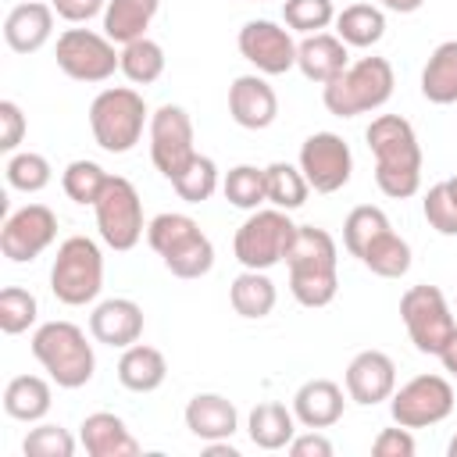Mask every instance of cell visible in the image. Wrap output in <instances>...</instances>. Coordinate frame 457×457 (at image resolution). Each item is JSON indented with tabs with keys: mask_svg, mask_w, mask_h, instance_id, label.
<instances>
[{
	"mask_svg": "<svg viewBox=\"0 0 457 457\" xmlns=\"http://www.w3.org/2000/svg\"><path fill=\"white\" fill-rule=\"evenodd\" d=\"M346 64H350L346 43L332 32H314V36H303V43H296V68L303 71V79L318 86L332 82Z\"/></svg>",
	"mask_w": 457,
	"mask_h": 457,
	"instance_id": "cell-24",
	"label": "cell"
},
{
	"mask_svg": "<svg viewBox=\"0 0 457 457\" xmlns=\"http://www.w3.org/2000/svg\"><path fill=\"white\" fill-rule=\"evenodd\" d=\"M54 57L57 68L75 82H107L114 71H121V54H114V43L93 29L61 32Z\"/></svg>",
	"mask_w": 457,
	"mask_h": 457,
	"instance_id": "cell-11",
	"label": "cell"
},
{
	"mask_svg": "<svg viewBox=\"0 0 457 457\" xmlns=\"http://www.w3.org/2000/svg\"><path fill=\"white\" fill-rule=\"evenodd\" d=\"M343 389L332 378H307L293 393V414L303 428H328L343 418Z\"/></svg>",
	"mask_w": 457,
	"mask_h": 457,
	"instance_id": "cell-23",
	"label": "cell"
},
{
	"mask_svg": "<svg viewBox=\"0 0 457 457\" xmlns=\"http://www.w3.org/2000/svg\"><path fill=\"white\" fill-rule=\"evenodd\" d=\"M264 182H268V204L278 207V211H296L307 204V193H311V182L303 179L300 164H286V161H275L264 168Z\"/></svg>",
	"mask_w": 457,
	"mask_h": 457,
	"instance_id": "cell-33",
	"label": "cell"
},
{
	"mask_svg": "<svg viewBox=\"0 0 457 457\" xmlns=\"http://www.w3.org/2000/svg\"><path fill=\"white\" fill-rule=\"evenodd\" d=\"M228 300H232V311H236L239 318L257 321V318H268V314L275 311L278 293H275V282H271L264 271L243 268V271L232 278V286H228Z\"/></svg>",
	"mask_w": 457,
	"mask_h": 457,
	"instance_id": "cell-29",
	"label": "cell"
},
{
	"mask_svg": "<svg viewBox=\"0 0 457 457\" xmlns=\"http://www.w3.org/2000/svg\"><path fill=\"white\" fill-rule=\"evenodd\" d=\"M161 0H107L104 7V36L111 43H132L143 39L154 14H157Z\"/></svg>",
	"mask_w": 457,
	"mask_h": 457,
	"instance_id": "cell-26",
	"label": "cell"
},
{
	"mask_svg": "<svg viewBox=\"0 0 457 457\" xmlns=\"http://www.w3.org/2000/svg\"><path fill=\"white\" fill-rule=\"evenodd\" d=\"M89 332H93L96 343L125 350V346L139 343V336H143V307L129 296H111V300L93 307Z\"/></svg>",
	"mask_w": 457,
	"mask_h": 457,
	"instance_id": "cell-18",
	"label": "cell"
},
{
	"mask_svg": "<svg viewBox=\"0 0 457 457\" xmlns=\"http://www.w3.org/2000/svg\"><path fill=\"white\" fill-rule=\"evenodd\" d=\"M121 75L132 86H150L164 75V50L154 39H132L121 46Z\"/></svg>",
	"mask_w": 457,
	"mask_h": 457,
	"instance_id": "cell-34",
	"label": "cell"
},
{
	"mask_svg": "<svg viewBox=\"0 0 457 457\" xmlns=\"http://www.w3.org/2000/svg\"><path fill=\"white\" fill-rule=\"evenodd\" d=\"M146 104L132 86H111L100 89L89 104V129L100 150L107 154H129L143 139L146 125Z\"/></svg>",
	"mask_w": 457,
	"mask_h": 457,
	"instance_id": "cell-6",
	"label": "cell"
},
{
	"mask_svg": "<svg viewBox=\"0 0 457 457\" xmlns=\"http://www.w3.org/2000/svg\"><path fill=\"white\" fill-rule=\"evenodd\" d=\"M439 361H443V368L457 378V332H453V339L443 346V353H439Z\"/></svg>",
	"mask_w": 457,
	"mask_h": 457,
	"instance_id": "cell-48",
	"label": "cell"
},
{
	"mask_svg": "<svg viewBox=\"0 0 457 457\" xmlns=\"http://www.w3.org/2000/svg\"><path fill=\"white\" fill-rule=\"evenodd\" d=\"M446 453H450V457H457V436L450 439V446H446Z\"/></svg>",
	"mask_w": 457,
	"mask_h": 457,
	"instance_id": "cell-50",
	"label": "cell"
},
{
	"mask_svg": "<svg viewBox=\"0 0 457 457\" xmlns=\"http://www.w3.org/2000/svg\"><path fill=\"white\" fill-rule=\"evenodd\" d=\"M453 411V386L443 375H414L389 396V414L403 428H428Z\"/></svg>",
	"mask_w": 457,
	"mask_h": 457,
	"instance_id": "cell-12",
	"label": "cell"
},
{
	"mask_svg": "<svg viewBox=\"0 0 457 457\" xmlns=\"http://www.w3.org/2000/svg\"><path fill=\"white\" fill-rule=\"evenodd\" d=\"M293 239H296V225L289 221V211L257 207V211H250V218L236 228L232 253H236V261H239L243 268L268 271V268H275V264L286 261Z\"/></svg>",
	"mask_w": 457,
	"mask_h": 457,
	"instance_id": "cell-8",
	"label": "cell"
},
{
	"mask_svg": "<svg viewBox=\"0 0 457 457\" xmlns=\"http://www.w3.org/2000/svg\"><path fill=\"white\" fill-rule=\"evenodd\" d=\"M54 7L43 0H25L18 7H11L7 21H4V39L14 54H36L46 46V39L54 36Z\"/></svg>",
	"mask_w": 457,
	"mask_h": 457,
	"instance_id": "cell-20",
	"label": "cell"
},
{
	"mask_svg": "<svg viewBox=\"0 0 457 457\" xmlns=\"http://www.w3.org/2000/svg\"><path fill=\"white\" fill-rule=\"evenodd\" d=\"M168 378V361L157 346H146V343H132L125 346L121 361H118V382L132 393H154L161 389Z\"/></svg>",
	"mask_w": 457,
	"mask_h": 457,
	"instance_id": "cell-25",
	"label": "cell"
},
{
	"mask_svg": "<svg viewBox=\"0 0 457 457\" xmlns=\"http://www.w3.org/2000/svg\"><path fill=\"white\" fill-rule=\"evenodd\" d=\"M357 261H361L368 271L382 275V278H400V275L411 271V243H407L403 236H396L393 225H389V228H382V232L357 253Z\"/></svg>",
	"mask_w": 457,
	"mask_h": 457,
	"instance_id": "cell-31",
	"label": "cell"
},
{
	"mask_svg": "<svg viewBox=\"0 0 457 457\" xmlns=\"http://www.w3.org/2000/svg\"><path fill=\"white\" fill-rule=\"evenodd\" d=\"M21 453L25 457H71L75 439L61 425H36V428H29V436L21 443Z\"/></svg>",
	"mask_w": 457,
	"mask_h": 457,
	"instance_id": "cell-42",
	"label": "cell"
},
{
	"mask_svg": "<svg viewBox=\"0 0 457 457\" xmlns=\"http://www.w3.org/2000/svg\"><path fill=\"white\" fill-rule=\"evenodd\" d=\"M186 428L204 439V443H214V439H232L236 428H239V414H236V403L221 393H196L189 403H186Z\"/></svg>",
	"mask_w": 457,
	"mask_h": 457,
	"instance_id": "cell-22",
	"label": "cell"
},
{
	"mask_svg": "<svg viewBox=\"0 0 457 457\" xmlns=\"http://www.w3.org/2000/svg\"><path fill=\"white\" fill-rule=\"evenodd\" d=\"M193 121L179 104H164L150 114V161L171 182L193 161Z\"/></svg>",
	"mask_w": 457,
	"mask_h": 457,
	"instance_id": "cell-13",
	"label": "cell"
},
{
	"mask_svg": "<svg viewBox=\"0 0 457 457\" xmlns=\"http://www.w3.org/2000/svg\"><path fill=\"white\" fill-rule=\"evenodd\" d=\"M382 228H389L386 211H382V207H371V204H361V207H353V211L346 214V221H343V243H346V250L357 257Z\"/></svg>",
	"mask_w": 457,
	"mask_h": 457,
	"instance_id": "cell-39",
	"label": "cell"
},
{
	"mask_svg": "<svg viewBox=\"0 0 457 457\" xmlns=\"http://www.w3.org/2000/svg\"><path fill=\"white\" fill-rule=\"evenodd\" d=\"M289 453L293 457H332V443L321 436V428H311L303 436H293Z\"/></svg>",
	"mask_w": 457,
	"mask_h": 457,
	"instance_id": "cell-47",
	"label": "cell"
},
{
	"mask_svg": "<svg viewBox=\"0 0 457 457\" xmlns=\"http://www.w3.org/2000/svg\"><path fill=\"white\" fill-rule=\"evenodd\" d=\"M79 443L89 457H136L139 443L129 432V425L111 411H93L79 425Z\"/></svg>",
	"mask_w": 457,
	"mask_h": 457,
	"instance_id": "cell-21",
	"label": "cell"
},
{
	"mask_svg": "<svg viewBox=\"0 0 457 457\" xmlns=\"http://www.w3.org/2000/svg\"><path fill=\"white\" fill-rule=\"evenodd\" d=\"M104 289V253L89 236H68L50 268V293L64 307H86Z\"/></svg>",
	"mask_w": 457,
	"mask_h": 457,
	"instance_id": "cell-7",
	"label": "cell"
},
{
	"mask_svg": "<svg viewBox=\"0 0 457 457\" xmlns=\"http://www.w3.org/2000/svg\"><path fill=\"white\" fill-rule=\"evenodd\" d=\"M421 96L428 104H457V39L439 43L421 68Z\"/></svg>",
	"mask_w": 457,
	"mask_h": 457,
	"instance_id": "cell-28",
	"label": "cell"
},
{
	"mask_svg": "<svg viewBox=\"0 0 457 457\" xmlns=\"http://www.w3.org/2000/svg\"><path fill=\"white\" fill-rule=\"evenodd\" d=\"M54 239H57V214L46 204H25L0 228V250L14 264L36 261Z\"/></svg>",
	"mask_w": 457,
	"mask_h": 457,
	"instance_id": "cell-15",
	"label": "cell"
},
{
	"mask_svg": "<svg viewBox=\"0 0 457 457\" xmlns=\"http://www.w3.org/2000/svg\"><path fill=\"white\" fill-rule=\"evenodd\" d=\"M239 54L261 71V75H286L289 68H296V43L289 36V29L268 21V18H253L239 29Z\"/></svg>",
	"mask_w": 457,
	"mask_h": 457,
	"instance_id": "cell-16",
	"label": "cell"
},
{
	"mask_svg": "<svg viewBox=\"0 0 457 457\" xmlns=\"http://www.w3.org/2000/svg\"><path fill=\"white\" fill-rule=\"evenodd\" d=\"M393 86H396V75L386 57H361V61L346 64L332 82H325L321 100H325L328 114L357 118V114L378 111L393 96Z\"/></svg>",
	"mask_w": 457,
	"mask_h": 457,
	"instance_id": "cell-5",
	"label": "cell"
},
{
	"mask_svg": "<svg viewBox=\"0 0 457 457\" xmlns=\"http://www.w3.org/2000/svg\"><path fill=\"white\" fill-rule=\"evenodd\" d=\"M107 171L96 164V161H71L68 168H64V175H61V186H64V193H68V200H75V204H96L100 200V193H104V186H107Z\"/></svg>",
	"mask_w": 457,
	"mask_h": 457,
	"instance_id": "cell-37",
	"label": "cell"
},
{
	"mask_svg": "<svg viewBox=\"0 0 457 457\" xmlns=\"http://www.w3.org/2000/svg\"><path fill=\"white\" fill-rule=\"evenodd\" d=\"M339 250L325 228L296 225V239L286 253L289 268V293L303 307H328L339 289Z\"/></svg>",
	"mask_w": 457,
	"mask_h": 457,
	"instance_id": "cell-2",
	"label": "cell"
},
{
	"mask_svg": "<svg viewBox=\"0 0 457 457\" xmlns=\"http://www.w3.org/2000/svg\"><path fill=\"white\" fill-rule=\"evenodd\" d=\"M171 186L186 204H204L218 189V164L211 157H204V154H193V161L171 179Z\"/></svg>",
	"mask_w": 457,
	"mask_h": 457,
	"instance_id": "cell-36",
	"label": "cell"
},
{
	"mask_svg": "<svg viewBox=\"0 0 457 457\" xmlns=\"http://www.w3.org/2000/svg\"><path fill=\"white\" fill-rule=\"evenodd\" d=\"M36 314H39V303L29 289L21 286H7L0 293V328L7 336H21L29 325H36Z\"/></svg>",
	"mask_w": 457,
	"mask_h": 457,
	"instance_id": "cell-40",
	"label": "cell"
},
{
	"mask_svg": "<svg viewBox=\"0 0 457 457\" xmlns=\"http://www.w3.org/2000/svg\"><path fill=\"white\" fill-rule=\"evenodd\" d=\"M146 243L175 278H204L214 268V243L200 232V225L189 214H157L146 225Z\"/></svg>",
	"mask_w": 457,
	"mask_h": 457,
	"instance_id": "cell-3",
	"label": "cell"
},
{
	"mask_svg": "<svg viewBox=\"0 0 457 457\" xmlns=\"http://www.w3.org/2000/svg\"><path fill=\"white\" fill-rule=\"evenodd\" d=\"M228 114L243 129H268L278 118V96L261 75H239L228 86Z\"/></svg>",
	"mask_w": 457,
	"mask_h": 457,
	"instance_id": "cell-19",
	"label": "cell"
},
{
	"mask_svg": "<svg viewBox=\"0 0 457 457\" xmlns=\"http://www.w3.org/2000/svg\"><path fill=\"white\" fill-rule=\"evenodd\" d=\"M282 18L293 32L314 36V32H321L336 21V11H332V0H286Z\"/></svg>",
	"mask_w": 457,
	"mask_h": 457,
	"instance_id": "cell-41",
	"label": "cell"
},
{
	"mask_svg": "<svg viewBox=\"0 0 457 457\" xmlns=\"http://www.w3.org/2000/svg\"><path fill=\"white\" fill-rule=\"evenodd\" d=\"M414 436H411V428H403V425H396V428H382L378 436H375V443H371V453L375 457H414Z\"/></svg>",
	"mask_w": 457,
	"mask_h": 457,
	"instance_id": "cell-45",
	"label": "cell"
},
{
	"mask_svg": "<svg viewBox=\"0 0 457 457\" xmlns=\"http://www.w3.org/2000/svg\"><path fill=\"white\" fill-rule=\"evenodd\" d=\"M421 4H425V0H382V7H389V11H396V14H414Z\"/></svg>",
	"mask_w": 457,
	"mask_h": 457,
	"instance_id": "cell-49",
	"label": "cell"
},
{
	"mask_svg": "<svg viewBox=\"0 0 457 457\" xmlns=\"http://www.w3.org/2000/svg\"><path fill=\"white\" fill-rule=\"evenodd\" d=\"M396 389V364L382 350H361L346 364V396L361 407H375L389 400Z\"/></svg>",
	"mask_w": 457,
	"mask_h": 457,
	"instance_id": "cell-17",
	"label": "cell"
},
{
	"mask_svg": "<svg viewBox=\"0 0 457 457\" xmlns=\"http://www.w3.org/2000/svg\"><path fill=\"white\" fill-rule=\"evenodd\" d=\"M221 193L232 207H243V211H257L264 200H268V182H264V168H253V164H236L228 168L225 182H221Z\"/></svg>",
	"mask_w": 457,
	"mask_h": 457,
	"instance_id": "cell-35",
	"label": "cell"
},
{
	"mask_svg": "<svg viewBox=\"0 0 457 457\" xmlns=\"http://www.w3.org/2000/svg\"><path fill=\"white\" fill-rule=\"evenodd\" d=\"M50 7L57 11V18H64L71 25H82V21L96 18L107 7V0H50Z\"/></svg>",
	"mask_w": 457,
	"mask_h": 457,
	"instance_id": "cell-46",
	"label": "cell"
},
{
	"mask_svg": "<svg viewBox=\"0 0 457 457\" xmlns=\"http://www.w3.org/2000/svg\"><path fill=\"white\" fill-rule=\"evenodd\" d=\"M25 139V114L14 100H0V150L14 154L18 143Z\"/></svg>",
	"mask_w": 457,
	"mask_h": 457,
	"instance_id": "cell-44",
	"label": "cell"
},
{
	"mask_svg": "<svg viewBox=\"0 0 457 457\" xmlns=\"http://www.w3.org/2000/svg\"><path fill=\"white\" fill-rule=\"evenodd\" d=\"M32 357L61 389H79L96 371V353L75 321H46L32 332Z\"/></svg>",
	"mask_w": 457,
	"mask_h": 457,
	"instance_id": "cell-4",
	"label": "cell"
},
{
	"mask_svg": "<svg viewBox=\"0 0 457 457\" xmlns=\"http://www.w3.org/2000/svg\"><path fill=\"white\" fill-rule=\"evenodd\" d=\"M400 318H403L407 336H411V343H414L418 353L439 357L443 346L457 332L453 311H450V303H446V296H443L439 286H411L400 296Z\"/></svg>",
	"mask_w": 457,
	"mask_h": 457,
	"instance_id": "cell-9",
	"label": "cell"
},
{
	"mask_svg": "<svg viewBox=\"0 0 457 457\" xmlns=\"http://www.w3.org/2000/svg\"><path fill=\"white\" fill-rule=\"evenodd\" d=\"M4 171H7L11 189H21V193H39V189H46L50 179H54L50 161H46L43 154H32V150H25V154H11V161H7Z\"/></svg>",
	"mask_w": 457,
	"mask_h": 457,
	"instance_id": "cell-38",
	"label": "cell"
},
{
	"mask_svg": "<svg viewBox=\"0 0 457 457\" xmlns=\"http://www.w3.org/2000/svg\"><path fill=\"white\" fill-rule=\"evenodd\" d=\"M421 211H425V221H428L439 236H457V196L450 193L446 182H436V186L425 193Z\"/></svg>",
	"mask_w": 457,
	"mask_h": 457,
	"instance_id": "cell-43",
	"label": "cell"
},
{
	"mask_svg": "<svg viewBox=\"0 0 457 457\" xmlns=\"http://www.w3.org/2000/svg\"><path fill=\"white\" fill-rule=\"evenodd\" d=\"M368 150L375 154V182L386 196L407 200L421 189V146L407 118L378 114L368 132Z\"/></svg>",
	"mask_w": 457,
	"mask_h": 457,
	"instance_id": "cell-1",
	"label": "cell"
},
{
	"mask_svg": "<svg viewBox=\"0 0 457 457\" xmlns=\"http://www.w3.org/2000/svg\"><path fill=\"white\" fill-rule=\"evenodd\" d=\"M300 171L314 193H336L353 175V154L343 136L314 132L300 143Z\"/></svg>",
	"mask_w": 457,
	"mask_h": 457,
	"instance_id": "cell-14",
	"label": "cell"
},
{
	"mask_svg": "<svg viewBox=\"0 0 457 457\" xmlns=\"http://www.w3.org/2000/svg\"><path fill=\"white\" fill-rule=\"evenodd\" d=\"M246 432H250V443L261 446V450H282L293 443L296 436V414L286 407V403H257L246 418Z\"/></svg>",
	"mask_w": 457,
	"mask_h": 457,
	"instance_id": "cell-27",
	"label": "cell"
},
{
	"mask_svg": "<svg viewBox=\"0 0 457 457\" xmlns=\"http://www.w3.org/2000/svg\"><path fill=\"white\" fill-rule=\"evenodd\" d=\"M93 211H96L100 239L111 250H132L143 239V228H146L143 225V200L129 179L111 175L100 200L93 204Z\"/></svg>",
	"mask_w": 457,
	"mask_h": 457,
	"instance_id": "cell-10",
	"label": "cell"
},
{
	"mask_svg": "<svg viewBox=\"0 0 457 457\" xmlns=\"http://www.w3.org/2000/svg\"><path fill=\"white\" fill-rule=\"evenodd\" d=\"M50 382L39 375H14L4 389V411L14 421H43L50 411Z\"/></svg>",
	"mask_w": 457,
	"mask_h": 457,
	"instance_id": "cell-30",
	"label": "cell"
},
{
	"mask_svg": "<svg viewBox=\"0 0 457 457\" xmlns=\"http://www.w3.org/2000/svg\"><path fill=\"white\" fill-rule=\"evenodd\" d=\"M446 186H450V193L457 196V175H453V179H446Z\"/></svg>",
	"mask_w": 457,
	"mask_h": 457,
	"instance_id": "cell-51",
	"label": "cell"
},
{
	"mask_svg": "<svg viewBox=\"0 0 457 457\" xmlns=\"http://www.w3.org/2000/svg\"><path fill=\"white\" fill-rule=\"evenodd\" d=\"M336 36L346 46H375L386 36V14L375 4H350L336 14Z\"/></svg>",
	"mask_w": 457,
	"mask_h": 457,
	"instance_id": "cell-32",
	"label": "cell"
}]
</instances>
